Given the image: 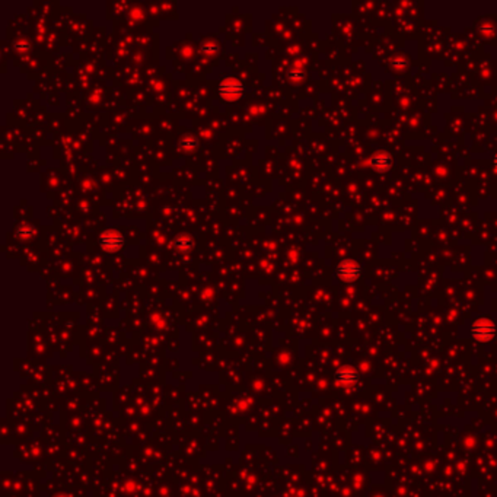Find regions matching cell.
I'll list each match as a JSON object with an SVG mask.
<instances>
[{
	"label": "cell",
	"instance_id": "obj_1",
	"mask_svg": "<svg viewBox=\"0 0 497 497\" xmlns=\"http://www.w3.org/2000/svg\"><path fill=\"white\" fill-rule=\"evenodd\" d=\"M469 333H471V337L477 340L478 343H490L496 337L497 328L493 320L487 317H481V318H477L471 324Z\"/></svg>",
	"mask_w": 497,
	"mask_h": 497
},
{
	"label": "cell",
	"instance_id": "obj_2",
	"mask_svg": "<svg viewBox=\"0 0 497 497\" xmlns=\"http://www.w3.org/2000/svg\"><path fill=\"white\" fill-rule=\"evenodd\" d=\"M362 272H363V269L357 261L344 260L337 266L336 276L338 277V280H341L344 283H353V282L359 280V277L362 276Z\"/></svg>",
	"mask_w": 497,
	"mask_h": 497
},
{
	"label": "cell",
	"instance_id": "obj_3",
	"mask_svg": "<svg viewBox=\"0 0 497 497\" xmlns=\"http://www.w3.org/2000/svg\"><path fill=\"white\" fill-rule=\"evenodd\" d=\"M219 92H220V96L223 99H226V101H236L243 94V85L238 79L227 78V79H224L219 85Z\"/></svg>",
	"mask_w": 497,
	"mask_h": 497
},
{
	"label": "cell",
	"instance_id": "obj_4",
	"mask_svg": "<svg viewBox=\"0 0 497 497\" xmlns=\"http://www.w3.org/2000/svg\"><path fill=\"white\" fill-rule=\"evenodd\" d=\"M101 246L107 251H117L124 245V236L118 230H105L99 238Z\"/></svg>",
	"mask_w": 497,
	"mask_h": 497
},
{
	"label": "cell",
	"instance_id": "obj_5",
	"mask_svg": "<svg viewBox=\"0 0 497 497\" xmlns=\"http://www.w3.org/2000/svg\"><path fill=\"white\" fill-rule=\"evenodd\" d=\"M394 163L392 156L385 150H378L369 158V166L376 172H388Z\"/></svg>",
	"mask_w": 497,
	"mask_h": 497
},
{
	"label": "cell",
	"instance_id": "obj_6",
	"mask_svg": "<svg viewBox=\"0 0 497 497\" xmlns=\"http://www.w3.org/2000/svg\"><path fill=\"white\" fill-rule=\"evenodd\" d=\"M336 381L343 386H352L359 381V372L350 366L341 368L336 372Z\"/></svg>",
	"mask_w": 497,
	"mask_h": 497
},
{
	"label": "cell",
	"instance_id": "obj_7",
	"mask_svg": "<svg viewBox=\"0 0 497 497\" xmlns=\"http://www.w3.org/2000/svg\"><path fill=\"white\" fill-rule=\"evenodd\" d=\"M192 245H194V242H192V239H191L190 235L182 233V235L176 236V239H175V246L178 248L179 251H182V253L190 251L191 248H192Z\"/></svg>",
	"mask_w": 497,
	"mask_h": 497
},
{
	"label": "cell",
	"instance_id": "obj_8",
	"mask_svg": "<svg viewBox=\"0 0 497 497\" xmlns=\"http://www.w3.org/2000/svg\"><path fill=\"white\" fill-rule=\"evenodd\" d=\"M478 34H480L481 37L491 38V37H494V34H496V27L493 25V22L482 21V22L478 25Z\"/></svg>",
	"mask_w": 497,
	"mask_h": 497
},
{
	"label": "cell",
	"instance_id": "obj_9",
	"mask_svg": "<svg viewBox=\"0 0 497 497\" xmlns=\"http://www.w3.org/2000/svg\"><path fill=\"white\" fill-rule=\"evenodd\" d=\"M179 147L182 149V150H194V149H197L198 147V140L194 137V136H184V137H181V140H179Z\"/></svg>",
	"mask_w": 497,
	"mask_h": 497
},
{
	"label": "cell",
	"instance_id": "obj_10",
	"mask_svg": "<svg viewBox=\"0 0 497 497\" xmlns=\"http://www.w3.org/2000/svg\"><path fill=\"white\" fill-rule=\"evenodd\" d=\"M391 67L395 70V72H404L408 64H410V60L407 57H394L391 62H389Z\"/></svg>",
	"mask_w": 497,
	"mask_h": 497
},
{
	"label": "cell",
	"instance_id": "obj_11",
	"mask_svg": "<svg viewBox=\"0 0 497 497\" xmlns=\"http://www.w3.org/2000/svg\"><path fill=\"white\" fill-rule=\"evenodd\" d=\"M289 78L293 82H302L305 79V73H304V70H293V72L289 73Z\"/></svg>",
	"mask_w": 497,
	"mask_h": 497
},
{
	"label": "cell",
	"instance_id": "obj_12",
	"mask_svg": "<svg viewBox=\"0 0 497 497\" xmlns=\"http://www.w3.org/2000/svg\"><path fill=\"white\" fill-rule=\"evenodd\" d=\"M201 50H203L204 53H207V54H214V53L219 51V47H217L214 43H206V44L203 46Z\"/></svg>",
	"mask_w": 497,
	"mask_h": 497
},
{
	"label": "cell",
	"instance_id": "obj_13",
	"mask_svg": "<svg viewBox=\"0 0 497 497\" xmlns=\"http://www.w3.org/2000/svg\"><path fill=\"white\" fill-rule=\"evenodd\" d=\"M493 166H494V169L497 171V152H496V155L493 156Z\"/></svg>",
	"mask_w": 497,
	"mask_h": 497
}]
</instances>
